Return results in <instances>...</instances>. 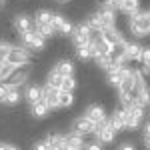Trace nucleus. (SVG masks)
I'll use <instances>...</instances> for the list:
<instances>
[{
	"label": "nucleus",
	"mask_w": 150,
	"mask_h": 150,
	"mask_svg": "<svg viewBox=\"0 0 150 150\" xmlns=\"http://www.w3.org/2000/svg\"><path fill=\"white\" fill-rule=\"evenodd\" d=\"M74 88H76V78H74V76H66V78L62 80V88H60V90L74 92Z\"/></svg>",
	"instance_id": "bb28decb"
},
{
	"label": "nucleus",
	"mask_w": 150,
	"mask_h": 150,
	"mask_svg": "<svg viewBox=\"0 0 150 150\" xmlns=\"http://www.w3.org/2000/svg\"><path fill=\"white\" fill-rule=\"evenodd\" d=\"M98 4L104 6V8H112V10H116V8L120 6V0H98Z\"/></svg>",
	"instance_id": "cd10ccee"
},
{
	"label": "nucleus",
	"mask_w": 150,
	"mask_h": 150,
	"mask_svg": "<svg viewBox=\"0 0 150 150\" xmlns=\"http://www.w3.org/2000/svg\"><path fill=\"white\" fill-rule=\"evenodd\" d=\"M94 136H96V140H98L100 144H112V142H114V138H116V130L112 128V124L106 120L104 124H100V126L96 128Z\"/></svg>",
	"instance_id": "1a4fd4ad"
},
{
	"label": "nucleus",
	"mask_w": 150,
	"mask_h": 150,
	"mask_svg": "<svg viewBox=\"0 0 150 150\" xmlns=\"http://www.w3.org/2000/svg\"><path fill=\"white\" fill-rule=\"evenodd\" d=\"M32 150H50V148H48V142H46V140H38V142H34Z\"/></svg>",
	"instance_id": "7c9ffc66"
},
{
	"label": "nucleus",
	"mask_w": 150,
	"mask_h": 150,
	"mask_svg": "<svg viewBox=\"0 0 150 150\" xmlns=\"http://www.w3.org/2000/svg\"><path fill=\"white\" fill-rule=\"evenodd\" d=\"M50 106H48V102L44 100V98H40L38 102H34V104H30V112H32V116L34 118H44V116H48L50 114Z\"/></svg>",
	"instance_id": "a211bd4d"
},
{
	"label": "nucleus",
	"mask_w": 150,
	"mask_h": 150,
	"mask_svg": "<svg viewBox=\"0 0 150 150\" xmlns=\"http://www.w3.org/2000/svg\"><path fill=\"white\" fill-rule=\"evenodd\" d=\"M56 2H60V4H64V2H70V0H56Z\"/></svg>",
	"instance_id": "4c0bfd02"
},
{
	"label": "nucleus",
	"mask_w": 150,
	"mask_h": 150,
	"mask_svg": "<svg viewBox=\"0 0 150 150\" xmlns=\"http://www.w3.org/2000/svg\"><path fill=\"white\" fill-rule=\"evenodd\" d=\"M124 50H126L128 62H130V60H136V62H140V56H142V46H140V44H136V42H126Z\"/></svg>",
	"instance_id": "412c9836"
},
{
	"label": "nucleus",
	"mask_w": 150,
	"mask_h": 150,
	"mask_svg": "<svg viewBox=\"0 0 150 150\" xmlns=\"http://www.w3.org/2000/svg\"><path fill=\"white\" fill-rule=\"evenodd\" d=\"M66 140H68V146L84 150V136H82V134L74 132V130H70V134H66Z\"/></svg>",
	"instance_id": "4be33fe9"
},
{
	"label": "nucleus",
	"mask_w": 150,
	"mask_h": 150,
	"mask_svg": "<svg viewBox=\"0 0 150 150\" xmlns=\"http://www.w3.org/2000/svg\"><path fill=\"white\" fill-rule=\"evenodd\" d=\"M142 64H150V46H142V56H140Z\"/></svg>",
	"instance_id": "c756f323"
},
{
	"label": "nucleus",
	"mask_w": 150,
	"mask_h": 150,
	"mask_svg": "<svg viewBox=\"0 0 150 150\" xmlns=\"http://www.w3.org/2000/svg\"><path fill=\"white\" fill-rule=\"evenodd\" d=\"M0 150H18V148L12 144H6V142H0Z\"/></svg>",
	"instance_id": "72a5a7b5"
},
{
	"label": "nucleus",
	"mask_w": 150,
	"mask_h": 150,
	"mask_svg": "<svg viewBox=\"0 0 150 150\" xmlns=\"http://www.w3.org/2000/svg\"><path fill=\"white\" fill-rule=\"evenodd\" d=\"M52 16H54V12L50 10H36L34 14V24H52Z\"/></svg>",
	"instance_id": "5701e85b"
},
{
	"label": "nucleus",
	"mask_w": 150,
	"mask_h": 150,
	"mask_svg": "<svg viewBox=\"0 0 150 150\" xmlns=\"http://www.w3.org/2000/svg\"><path fill=\"white\" fill-rule=\"evenodd\" d=\"M126 112V130H136L144 118V106H122Z\"/></svg>",
	"instance_id": "0eeeda50"
},
{
	"label": "nucleus",
	"mask_w": 150,
	"mask_h": 150,
	"mask_svg": "<svg viewBox=\"0 0 150 150\" xmlns=\"http://www.w3.org/2000/svg\"><path fill=\"white\" fill-rule=\"evenodd\" d=\"M144 136H150V122H146V126H144Z\"/></svg>",
	"instance_id": "c9c22d12"
},
{
	"label": "nucleus",
	"mask_w": 150,
	"mask_h": 150,
	"mask_svg": "<svg viewBox=\"0 0 150 150\" xmlns=\"http://www.w3.org/2000/svg\"><path fill=\"white\" fill-rule=\"evenodd\" d=\"M84 116H88L96 126H100V124H104V122L108 120V118H106V110H104V106H100V104H90V106L84 110Z\"/></svg>",
	"instance_id": "9b49d317"
},
{
	"label": "nucleus",
	"mask_w": 150,
	"mask_h": 150,
	"mask_svg": "<svg viewBox=\"0 0 150 150\" xmlns=\"http://www.w3.org/2000/svg\"><path fill=\"white\" fill-rule=\"evenodd\" d=\"M20 42H22L26 48L30 50H44L46 48V38L38 34V30H28V32H22L20 34Z\"/></svg>",
	"instance_id": "39448f33"
},
{
	"label": "nucleus",
	"mask_w": 150,
	"mask_h": 150,
	"mask_svg": "<svg viewBox=\"0 0 150 150\" xmlns=\"http://www.w3.org/2000/svg\"><path fill=\"white\" fill-rule=\"evenodd\" d=\"M128 28L134 36H148L150 34V10L148 12H136L130 16Z\"/></svg>",
	"instance_id": "f03ea898"
},
{
	"label": "nucleus",
	"mask_w": 150,
	"mask_h": 150,
	"mask_svg": "<svg viewBox=\"0 0 150 150\" xmlns=\"http://www.w3.org/2000/svg\"><path fill=\"white\" fill-rule=\"evenodd\" d=\"M76 54L80 60H90L92 58V42L90 44H80V46H76Z\"/></svg>",
	"instance_id": "393cba45"
},
{
	"label": "nucleus",
	"mask_w": 150,
	"mask_h": 150,
	"mask_svg": "<svg viewBox=\"0 0 150 150\" xmlns=\"http://www.w3.org/2000/svg\"><path fill=\"white\" fill-rule=\"evenodd\" d=\"M98 36L102 38L104 42L108 44V46H118V44H122L126 38L122 36V32L118 30V28H108V30H102V32H98Z\"/></svg>",
	"instance_id": "f8f14e48"
},
{
	"label": "nucleus",
	"mask_w": 150,
	"mask_h": 150,
	"mask_svg": "<svg viewBox=\"0 0 150 150\" xmlns=\"http://www.w3.org/2000/svg\"><path fill=\"white\" fill-rule=\"evenodd\" d=\"M142 74L144 76H150V64H142Z\"/></svg>",
	"instance_id": "f704fd0d"
},
{
	"label": "nucleus",
	"mask_w": 150,
	"mask_h": 150,
	"mask_svg": "<svg viewBox=\"0 0 150 150\" xmlns=\"http://www.w3.org/2000/svg\"><path fill=\"white\" fill-rule=\"evenodd\" d=\"M52 26H54V30H56V32L66 34V36L72 34V28H74V26H72V24H70L62 14H54V16H52Z\"/></svg>",
	"instance_id": "dca6fc26"
},
{
	"label": "nucleus",
	"mask_w": 150,
	"mask_h": 150,
	"mask_svg": "<svg viewBox=\"0 0 150 150\" xmlns=\"http://www.w3.org/2000/svg\"><path fill=\"white\" fill-rule=\"evenodd\" d=\"M6 52H8V44L4 40H0V66L6 62Z\"/></svg>",
	"instance_id": "c85d7f7f"
},
{
	"label": "nucleus",
	"mask_w": 150,
	"mask_h": 150,
	"mask_svg": "<svg viewBox=\"0 0 150 150\" xmlns=\"http://www.w3.org/2000/svg\"><path fill=\"white\" fill-rule=\"evenodd\" d=\"M74 104V92H66L60 90V98H58V108H70Z\"/></svg>",
	"instance_id": "b1692460"
},
{
	"label": "nucleus",
	"mask_w": 150,
	"mask_h": 150,
	"mask_svg": "<svg viewBox=\"0 0 150 150\" xmlns=\"http://www.w3.org/2000/svg\"><path fill=\"white\" fill-rule=\"evenodd\" d=\"M20 102V92L16 86H12L8 82H2L0 84V104L4 106H14V104Z\"/></svg>",
	"instance_id": "423d86ee"
},
{
	"label": "nucleus",
	"mask_w": 150,
	"mask_h": 150,
	"mask_svg": "<svg viewBox=\"0 0 150 150\" xmlns=\"http://www.w3.org/2000/svg\"><path fill=\"white\" fill-rule=\"evenodd\" d=\"M54 70L58 74H62L64 78L66 76H74V62L72 60H60V62L54 64Z\"/></svg>",
	"instance_id": "6ab92c4d"
},
{
	"label": "nucleus",
	"mask_w": 150,
	"mask_h": 150,
	"mask_svg": "<svg viewBox=\"0 0 150 150\" xmlns=\"http://www.w3.org/2000/svg\"><path fill=\"white\" fill-rule=\"evenodd\" d=\"M88 24L92 26L94 32H102V30H108V28H116L114 10H112V8H104V6H100L94 14H90Z\"/></svg>",
	"instance_id": "f257e3e1"
},
{
	"label": "nucleus",
	"mask_w": 150,
	"mask_h": 150,
	"mask_svg": "<svg viewBox=\"0 0 150 150\" xmlns=\"http://www.w3.org/2000/svg\"><path fill=\"white\" fill-rule=\"evenodd\" d=\"M22 96H24V100H26L28 104H34V102H38V100L42 98V88H40L38 84H26Z\"/></svg>",
	"instance_id": "f3484780"
},
{
	"label": "nucleus",
	"mask_w": 150,
	"mask_h": 150,
	"mask_svg": "<svg viewBox=\"0 0 150 150\" xmlns=\"http://www.w3.org/2000/svg\"><path fill=\"white\" fill-rule=\"evenodd\" d=\"M34 28L38 30V34L44 36V38H52V36L56 34V30H54L52 24H34Z\"/></svg>",
	"instance_id": "a878e982"
},
{
	"label": "nucleus",
	"mask_w": 150,
	"mask_h": 150,
	"mask_svg": "<svg viewBox=\"0 0 150 150\" xmlns=\"http://www.w3.org/2000/svg\"><path fill=\"white\" fill-rule=\"evenodd\" d=\"M28 76H30V64H26V66H18V68H14V70H12V74L8 76V78H6V82L18 88V86L26 84Z\"/></svg>",
	"instance_id": "9d476101"
},
{
	"label": "nucleus",
	"mask_w": 150,
	"mask_h": 150,
	"mask_svg": "<svg viewBox=\"0 0 150 150\" xmlns=\"http://www.w3.org/2000/svg\"><path fill=\"white\" fill-rule=\"evenodd\" d=\"M72 42L74 46H80V44H90L94 40V30L88 22H80L78 26L72 28Z\"/></svg>",
	"instance_id": "20e7f679"
},
{
	"label": "nucleus",
	"mask_w": 150,
	"mask_h": 150,
	"mask_svg": "<svg viewBox=\"0 0 150 150\" xmlns=\"http://www.w3.org/2000/svg\"><path fill=\"white\" fill-rule=\"evenodd\" d=\"M108 122L112 124L116 132H122V130H126V112H124V108H116L112 116L108 118Z\"/></svg>",
	"instance_id": "ddd939ff"
},
{
	"label": "nucleus",
	"mask_w": 150,
	"mask_h": 150,
	"mask_svg": "<svg viewBox=\"0 0 150 150\" xmlns=\"http://www.w3.org/2000/svg\"><path fill=\"white\" fill-rule=\"evenodd\" d=\"M6 62H10L12 66H26L30 62V52L24 44H8L6 52Z\"/></svg>",
	"instance_id": "7ed1b4c3"
},
{
	"label": "nucleus",
	"mask_w": 150,
	"mask_h": 150,
	"mask_svg": "<svg viewBox=\"0 0 150 150\" xmlns=\"http://www.w3.org/2000/svg\"><path fill=\"white\" fill-rule=\"evenodd\" d=\"M4 4H6V0H0V6H4Z\"/></svg>",
	"instance_id": "58836bf2"
},
{
	"label": "nucleus",
	"mask_w": 150,
	"mask_h": 150,
	"mask_svg": "<svg viewBox=\"0 0 150 150\" xmlns=\"http://www.w3.org/2000/svg\"><path fill=\"white\" fill-rule=\"evenodd\" d=\"M118 150H136V148H134L132 142H122V144L118 146Z\"/></svg>",
	"instance_id": "473e14b6"
},
{
	"label": "nucleus",
	"mask_w": 150,
	"mask_h": 150,
	"mask_svg": "<svg viewBox=\"0 0 150 150\" xmlns=\"http://www.w3.org/2000/svg\"><path fill=\"white\" fill-rule=\"evenodd\" d=\"M42 98L48 102V106L52 110H58V98H60V88H54V86H44L42 88Z\"/></svg>",
	"instance_id": "4468645a"
},
{
	"label": "nucleus",
	"mask_w": 150,
	"mask_h": 150,
	"mask_svg": "<svg viewBox=\"0 0 150 150\" xmlns=\"http://www.w3.org/2000/svg\"><path fill=\"white\" fill-rule=\"evenodd\" d=\"M14 28H16L18 34H22L28 30H34V22L28 14H18V16H14Z\"/></svg>",
	"instance_id": "2eb2a0df"
},
{
	"label": "nucleus",
	"mask_w": 150,
	"mask_h": 150,
	"mask_svg": "<svg viewBox=\"0 0 150 150\" xmlns=\"http://www.w3.org/2000/svg\"><path fill=\"white\" fill-rule=\"evenodd\" d=\"M96 124H94L92 120L88 118V116H78L74 122H72V130L74 132H78V134H82V136H88V134H94L96 132Z\"/></svg>",
	"instance_id": "6e6552de"
},
{
	"label": "nucleus",
	"mask_w": 150,
	"mask_h": 150,
	"mask_svg": "<svg viewBox=\"0 0 150 150\" xmlns=\"http://www.w3.org/2000/svg\"><path fill=\"white\" fill-rule=\"evenodd\" d=\"M118 10L132 16V14L140 12V0H120V6H118Z\"/></svg>",
	"instance_id": "aec40b11"
},
{
	"label": "nucleus",
	"mask_w": 150,
	"mask_h": 150,
	"mask_svg": "<svg viewBox=\"0 0 150 150\" xmlns=\"http://www.w3.org/2000/svg\"><path fill=\"white\" fill-rule=\"evenodd\" d=\"M84 150H102L100 142H90V144H84Z\"/></svg>",
	"instance_id": "2f4dec72"
},
{
	"label": "nucleus",
	"mask_w": 150,
	"mask_h": 150,
	"mask_svg": "<svg viewBox=\"0 0 150 150\" xmlns=\"http://www.w3.org/2000/svg\"><path fill=\"white\" fill-rule=\"evenodd\" d=\"M144 144H146V150H150V136H144Z\"/></svg>",
	"instance_id": "e433bc0d"
}]
</instances>
